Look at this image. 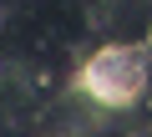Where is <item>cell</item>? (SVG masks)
I'll return each instance as SVG.
<instances>
[{"instance_id": "6da1fadb", "label": "cell", "mask_w": 152, "mask_h": 137, "mask_svg": "<svg viewBox=\"0 0 152 137\" xmlns=\"http://www.w3.org/2000/svg\"><path fill=\"white\" fill-rule=\"evenodd\" d=\"M81 97H91L96 107H132L147 92V56L137 46H102L86 56L81 76H76Z\"/></svg>"}]
</instances>
